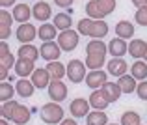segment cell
<instances>
[{"mask_svg": "<svg viewBox=\"0 0 147 125\" xmlns=\"http://www.w3.org/2000/svg\"><path fill=\"white\" fill-rule=\"evenodd\" d=\"M54 26H56L60 32H63V30H69L73 26V19L69 17V13H58L54 15Z\"/></svg>", "mask_w": 147, "mask_h": 125, "instance_id": "obj_28", "label": "cell"}, {"mask_svg": "<svg viewBox=\"0 0 147 125\" xmlns=\"http://www.w3.org/2000/svg\"><path fill=\"white\" fill-rule=\"evenodd\" d=\"M136 93H138V97H140L142 101H147V80H142V82L138 84Z\"/></svg>", "mask_w": 147, "mask_h": 125, "instance_id": "obj_39", "label": "cell"}, {"mask_svg": "<svg viewBox=\"0 0 147 125\" xmlns=\"http://www.w3.org/2000/svg\"><path fill=\"white\" fill-rule=\"evenodd\" d=\"M91 24H93V19H80L78 21V34L82 36H90V30H91Z\"/></svg>", "mask_w": 147, "mask_h": 125, "instance_id": "obj_37", "label": "cell"}, {"mask_svg": "<svg viewBox=\"0 0 147 125\" xmlns=\"http://www.w3.org/2000/svg\"><path fill=\"white\" fill-rule=\"evenodd\" d=\"M78 41H80V34L75 32V30H63V32L58 34V45L61 47V50L65 52H71L78 47Z\"/></svg>", "mask_w": 147, "mask_h": 125, "instance_id": "obj_2", "label": "cell"}, {"mask_svg": "<svg viewBox=\"0 0 147 125\" xmlns=\"http://www.w3.org/2000/svg\"><path fill=\"white\" fill-rule=\"evenodd\" d=\"M17 54H19V58H22V60H30V62H36L37 56H41L39 49H37V47H34L32 43L21 45V47H19V50H17Z\"/></svg>", "mask_w": 147, "mask_h": 125, "instance_id": "obj_15", "label": "cell"}, {"mask_svg": "<svg viewBox=\"0 0 147 125\" xmlns=\"http://www.w3.org/2000/svg\"><path fill=\"white\" fill-rule=\"evenodd\" d=\"M15 90H17V95H21V97H32L34 95V90H36V86H34L32 80H28V79H19L17 80V84H15Z\"/></svg>", "mask_w": 147, "mask_h": 125, "instance_id": "obj_19", "label": "cell"}, {"mask_svg": "<svg viewBox=\"0 0 147 125\" xmlns=\"http://www.w3.org/2000/svg\"><path fill=\"white\" fill-rule=\"evenodd\" d=\"M108 52L112 54V58H123L129 52V45L121 37H114V39L108 43Z\"/></svg>", "mask_w": 147, "mask_h": 125, "instance_id": "obj_10", "label": "cell"}, {"mask_svg": "<svg viewBox=\"0 0 147 125\" xmlns=\"http://www.w3.org/2000/svg\"><path fill=\"white\" fill-rule=\"evenodd\" d=\"M108 75L102 71V69H97V71H91V73H88V77H86V84H88V88H91V90H100L104 84L108 82Z\"/></svg>", "mask_w": 147, "mask_h": 125, "instance_id": "obj_9", "label": "cell"}, {"mask_svg": "<svg viewBox=\"0 0 147 125\" xmlns=\"http://www.w3.org/2000/svg\"><path fill=\"white\" fill-rule=\"evenodd\" d=\"M145 49H147V41H144V39H132L129 43V54L132 58H136V60L144 58Z\"/></svg>", "mask_w": 147, "mask_h": 125, "instance_id": "obj_20", "label": "cell"}, {"mask_svg": "<svg viewBox=\"0 0 147 125\" xmlns=\"http://www.w3.org/2000/svg\"><path fill=\"white\" fill-rule=\"evenodd\" d=\"M90 99H84V97H76V99L71 101L69 105V112L73 114V118H84V116L90 114Z\"/></svg>", "mask_w": 147, "mask_h": 125, "instance_id": "obj_5", "label": "cell"}, {"mask_svg": "<svg viewBox=\"0 0 147 125\" xmlns=\"http://www.w3.org/2000/svg\"><path fill=\"white\" fill-rule=\"evenodd\" d=\"M144 60L147 62V49H145V54H144Z\"/></svg>", "mask_w": 147, "mask_h": 125, "instance_id": "obj_48", "label": "cell"}, {"mask_svg": "<svg viewBox=\"0 0 147 125\" xmlns=\"http://www.w3.org/2000/svg\"><path fill=\"white\" fill-rule=\"evenodd\" d=\"M86 15L90 19H93V21H104V15L100 13V10L97 6V0H90L86 4Z\"/></svg>", "mask_w": 147, "mask_h": 125, "instance_id": "obj_32", "label": "cell"}, {"mask_svg": "<svg viewBox=\"0 0 147 125\" xmlns=\"http://www.w3.org/2000/svg\"><path fill=\"white\" fill-rule=\"evenodd\" d=\"M39 118H41V122H43V123L54 125V123H61L65 120V116H63V108L60 107V103L50 101V103H47V105L41 107Z\"/></svg>", "mask_w": 147, "mask_h": 125, "instance_id": "obj_1", "label": "cell"}, {"mask_svg": "<svg viewBox=\"0 0 147 125\" xmlns=\"http://www.w3.org/2000/svg\"><path fill=\"white\" fill-rule=\"evenodd\" d=\"M17 93V90L13 88L7 80H4L2 84H0V99H2V103H6V101H11V97Z\"/></svg>", "mask_w": 147, "mask_h": 125, "instance_id": "obj_34", "label": "cell"}, {"mask_svg": "<svg viewBox=\"0 0 147 125\" xmlns=\"http://www.w3.org/2000/svg\"><path fill=\"white\" fill-rule=\"evenodd\" d=\"M106 67H108V73H110L112 77H123V75H127L129 65H127V62L123 60V58H112L106 64Z\"/></svg>", "mask_w": 147, "mask_h": 125, "instance_id": "obj_12", "label": "cell"}, {"mask_svg": "<svg viewBox=\"0 0 147 125\" xmlns=\"http://www.w3.org/2000/svg\"><path fill=\"white\" fill-rule=\"evenodd\" d=\"M13 67H15V73H17V77H21V79H26L28 75H32V73L36 71V67H34V62L22 60V58H19L17 64H15Z\"/></svg>", "mask_w": 147, "mask_h": 125, "instance_id": "obj_16", "label": "cell"}, {"mask_svg": "<svg viewBox=\"0 0 147 125\" xmlns=\"http://www.w3.org/2000/svg\"><path fill=\"white\" fill-rule=\"evenodd\" d=\"M0 125H7V120H6V118H2V120H0Z\"/></svg>", "mask_w": 147, "mask_h": 125, "instance_id": "obj_47", "label": "cell"}, {"mask_svg": "<svg viewBox=\"0 0 147 125\" xmlns=\"http://www.w3.org/2000/svg\"><path fill=\"white\" fill-rule=\"evenodd\" d=\"M56 32H58V28L54 24H50V22H43V24L39 26V30H37V37L43 39V41H54Z\"/></svg>", "mask_w": 147, "mask_h": 125, "instance_id": "obj_23", "label": "cell"}, {"mask_svg": "<svg viewBox=\"0 0 147 125\" xmlns=\"http://www.w3.org/2000/svg\"><path fill=\"white\" fill-rule=\"evenodd\" d=\"M17 107H19V103H15L13 99L2 103V107H0V114H2V118L11 120V118H13V114H15V110H17Z\"/></svg>", "mask_w": 147, "mask_h": 125, "instance_id": "obj_33", "label": "cell"}, {"mask_svg": "<svg viewBox=\"0 0 147 125\" xmlns=\"http://www.w3.org/2000/svg\"><path fill=\"white\" fill-rule=\"evenodd\" d=\"M100 90H102V93L106 95V99L110 101V103H115V101L121 97V93H123V90L119 88L117 82H106Z\"/></svg>", "mask_w": 147, "mask_h": 125, "instance_id": "obj_18", "label": "cell"}, {"mask_svg": "<svg viewBox=\"0 0 147 125\" xmlns=\"http://www.w3.org/2000/svg\"><path fill=\"white\" fill-rule=\"evenodd\" d=\"M117 84H119V88L123 90V93H132V92H136V88H138L136 79H134L132 75H123V77H119Z\"/></svg>", "mask_w": 147, "mask_h": 125, "instance_id": "obj_27", "label": "cell"}, {"mask_svg": "<svg viewBox=\"0 0 147 125\" xmlns=\"http://www.w3.org/2000/svg\"><path fill=\"white\" fill-rule=\"evenodd\" d=\"M60 125H78V123H76L73 118H65V120H63V122H61Z\"/></svg>", "mask_w": 147, "mask_h": 125, "instance_id": "obj_46", "label": "cell"}, {"mask_svg": "<svg viewBox=\"0 0 147 125\" xmlns=\"http://www.w3.org/2000/svg\"><path fill=\"white\" fill-rule=\"evenodd\" d=\"M39 52H41V58L47 62H58L61 54V47L58 45V41H45L43 45L39 47Z\"/></svg>", "mask_w": 147, "mask_h": 125, "instance_id": "obj_4", "label": "cell"}, {"mask_svg": "<svg viewBox=\"0 0 147 125\" xmlns=\"http://www.w3.org/2000/svg\"><path fill=\"white\" fill-rule=\"evenodd\" d=\"M130 75H132L136 80L147 79V64H144L142 60H136L132 65H130Z\"/></svg>", "mask_w": 147, "mask_h": 125, "instance_id": "obj_29", "label": "cell"}, {"mask_svg": "<svg viewBox=\"0 0 147 125\" xmlns=\"http://www.w3.org/2000/svg\"><path fill=\"white\" fill-rule=\"evenodd\" d=\"M138 125H144V123H138Z\"/></svg>", "mask_w": 147, "mask_h": 125, "instance_id": "obj_50", "label": "cell"}, {"mask_svg": "<svg viewBox=\"0 0 147 125\" xmlns=\"http://www.w3.org/2000/svg\"><path fill=\"white\" fill-rule=\"evenodd\" d=\"M13 15H9V11L2 10L0 11V37H2V41H6L7 37H9L11 34V22H13Z\"/></svg>", "mask_w": 147, "mask_h": 125, "instance_id": "obj_13", "label": "cell"}, {"mask_svg": "<svg viewBox=\"0 0 147 125\" xmlns=\"http://www.w3.org/2000/svg\"><path fill=\"white\" fill-rule=\"evenodd\" d=\"M30 80L34 82L36 88L45 90V88L50 86V82H52V77H50V73L47 71V67H39V69H36V71L32 73V79Z\"/></svg>", "mask_w": 147, "mask_h": 125, "instance_id": "obj_8", "label": "cell"}, {"mask_svg": "<svg viewBox=\"0 0 147 125\" xmlns=\"http://www.w3.org/2000/svg\"><path fill=\"white\" fill-rule=\"evenodd\" d=\"M138 123H142V120H140V114H138L136 110H127V112H123L121 125H138Z\"/></svg>", "mask_w": 147, "mask_h": 125, "instance_id": "obj_35", "label": "cell"}, {"mask_svg": "<svg viewBox=\"0 0 147 125\" xmlns=\"http://www.w3.org/2000/svg\"><path fill=\"white\" fill-rule=\"evenodd\" d=\"M108 45H104L100 39H91L86 45V54H106Z\"/></svg>", "mask_w": 147, "mask_h": 125, "instance_id": "obj_31", "label": "cell"}, {"mask_svg": "<svg viewBox=\"0 0 147 125\" xmlns=\"http://www.w3.org/2000/svg\"><path fill=\"white\" fill-rule=\"evenodd\" d=\"M15 36H17V39L21 41V45H26V43H32L37 37V30H36V26H34V24L24 22V24H21L17 28Z\"/></svg>", "mask_w": 147, "mask_h": 125, "instance_id": "obj_6", "label": "cell"}, {"mask_svg": "<svg viewBox=\"0 0 147 125\" xmlns=\"http://www.w3.org/2000/svg\"><path fill=\"white\" fill-rule=\"evenodd\" d=\"M30 116H32V110H30L28 107H24V105H19L15 114H13V118H11V122L15 125H24V123L30 122Z\"/></svg>", "mask_w": 147, "mask_h": 125, "instance_id": "obj_21", "label": "cell"}, {"mask_svg": "<svg viewBox=\"0 0 147 125\" xmlns=\"http://www.w3.org/2000/svg\"><path fill=\"white\" fill-rule=\"evenodd\" d=\"M47 71L50 73L52 80H61L63 75H67V67L61 62H49L47 64Z\"/></svg>", "mask_w": 147, "mask_h": 125, "instance_id": "obj_22", "label": "cell"}, {"mask_svg": "<svg viewBox=\"0 0 147 125\" xmlns=\"http://www.w3.org/2000/svg\"><path fill=\"white\" fill-rule=\"evenodd\" d=\"M90 105L95 110H104V108L110 105V101L106 99L102 90H93V93H90Z\"/></svg>", "mask_w": 147, "mask_h": 125, "instance_id": "obj_14", "label": "cell"}, {"mask_svg": "<svg viewBox=\"0 0 147 125\" xmlns=\"http://www.w3.org/2000/svg\"><path fill=\"white\" fill-rule=\"evenodd\" d=\"M108 125H117V123H108Z\"/></svg>", "mask_w": 147, "mask_h": 125, "instance_id": "obj_49", "label": "cell"}, {"mask_svg": "<svg viewBox=\"0 0 147 125\" xmlns=\"http://www.w3.org/2000/svg\"><path fill=\"white\" fill-rule=\"evenodd\" d=\"M13 19L17 22H21V24H24V22H28L30 15H32V10H30L28 4H17V6H13Z\"/></svg>", "mask_w": 147, "mask_h": 125, "instance_id": "obj_17", "label": "cell"}, {"mask_svg": "<svg viewBox=\"0 0 147 125\" xmlns=\"http://www.w3.org/2000/svg\"><path fill=\"white\" fill-rule=\"evenodd\" d=\"M73 2H75V0H54V4L60 6V7H69Z\"/></svg>", "mask_w": 147, "mask_h": 125, "instance_id": "obj_42", "label": "cell"}, {"mask_svg": "<svg viewBox=\"0 0 147 125\" xmlns=\"http://www.w3.org/2000/svg\"><path fill=\"white\" fill-rule=\"evenodd\" d=\"M132 4L136 7H144V6H147V0H132Z\"/></svg>", "mask_w": 147, "mask_h": 125, "instance_id": "obj_45", "label": "cell"}, {"mask_svg": "<svg viewBox=\"0 0 147 125\" xmlns=\"http://www.w3.org/2000/svg\"><path fill=\"white\" fill-rule=\"evenodd\" d=\"M32 15H34V19H37V21H41V22H45V21H49L50 19V15H52V7H50V4L49 2H37V4H34V7H32Z\"/></svg>", "mask_w": 147, "mask_h": 125, "instance_id": "obj_11", "label": "cell"}, {"mask_svg": "<svg viewBox=\"0 0 147 125\" xmlns=\"http://www.w3.org/2000/svg\"><path fill=\"white\" fill-rule=\"evenodd\" d=\"M115 0H97V6H99V10H100V13L106 17V15H110V13H114V10H115Z\"/></svg>", "mask_w": 147, "mask_h": 125, "instance_id": "obj_36", "label": "cell"}, {"mask_svg": "<svg viewBox=\"0 0 147 125\" xmlns=\"http://www.w3.org/2000/svg\"><path fill=\"white\" fill-rule=\"evenodd\" d=\"M115 34H117V37H121V39H129V37L134 36V24L129 21H119L117 24H115Z\"/></svg>", "mask_w": 147, "mask_h": 125, "instance_id": "obj_24", "label": "cell"}, {"mask_svg": "<svg viewBox=\"0 0 147 125\" xmlns=\"http://www.w3.org/2000/svg\"><path fill=\"white\" fill-rule=\"evenodd\" d=\"M47 90H49L50 101H54V103H61L67 97V86L61 82V80H52Z\"/></svg>", "mask_w": 147, "mask_h": 125, "instance_id": "obj_7", "label": "cell"}, {"mask_svg": "<svg viewBox=\"0 0 147 125\" xmlns=\"http://www.w3.org/2000/svg\"><path fill=\"white\" fill-rule=\"evenodd\" d=\"M104 56H106V54H88L86 56V65L91 69V71H97V69H100L104 64H106Z\"/></svg>", "mask_w": 147, "mask_h": 125, "instance_id": "obj_30", "label": "cell"}, {"mask_svg": "<svg viewBox=\"0 0 147 125\" xmlns=\"http://www.w3.org/2000/svg\"><path fill=\"white\" fill-rule=\"evenodd\" d=\"M7 54H9V45H7L6 41H2V43H0V58L7 56Z\"/></svg>", "mask_w": 147, "mask_h": 125, "instance_id": "obj_41", "label": "cell"}, {"mask_svg": "<svg viewBox=\"0 0 147 125\" xmlns=\"http://www.w3.org/2000/svg\"><path fill=\"white\" fill-rule=\"evenodd\" d=\"M86 62H82V60H71L67 64V77H69V80H71L73 84H78V82H82L84 79H86Z\"/></svg>", "mask_w": 147, "mask_h": 125, "instance_id": "obj_3", "label": "cell"}, {"mask_svg": "<svg viewBox=\"0 0 147 125\" xmlns=\"http://www.w3.org/2000/svg\"><path fill=\"white\" fill-rule=\"evenodd\" d=\"M106 34H108V22L106 21H93L91 30H90V37H93V39H102Z\"/></svg>", "mask_w": 147, "mask_h": 125, "instance_id": "obj_25", "label": "cell"}, {"mask_svg": "<svg viewBox=\"0 0 147 125\" xmlns=\"http://www.w3.org/2000/svg\"><path fill=\"white\" fill-rule=\"evenodd\" d=\"M0 79H2V82L6 79H9V77H7V67H4V65H0Z\"/></svg>", "mask_w": 147, "mask_h": 125, "instance_id": "obj_44", "label": "cell"}, {"mask_svg": "<svg viewBox=\"0 0 147 125\" xmlns=\"http://www.w3.org/2000/svg\"><path fill=\"white\" fill-rule=\"evenodd\" d=\"M0 6L7 7V6H17V0H0Z\"/></svg>", "mask_w": 147, "mask_h": 125, "instance_id": "obj_43", "label": "cell"}, {"mask_svg": "<svg viewBox=\"0 0 147 125\" xmlns=\"http://www.w3.org/2000/svg\"><path fill=\"white\" fill-rule=\"evenodd\" d=\"M134 19H136V22H138L140 26H147V6L138 7V10H136V15H134Z\"/></svg>", "mask_w": 147, "mask_h": 125, "instance_id": "obj_38", "label": "cell"}, {"mask_svg": "<svg viewBox=\"0 0 147 125\" xmlns=\"http://www.w3.org/2000/svg\"><path fill=\"white\" fill-rule=\"evenodd\" d=\"M86 125H108V116L104 110H93L86 116Z\"/></svg>", "mask_w": 147, "mask_h": 125, "instance_id": "obj_26", "label": "cell"}, {"mask_svg": "<svg viewBox=\"0 0 147 125\" xmlns=\"http://www.w3.org/2000/svg\"><path fill=\"white\" fill-rule=\"evenodd\" d=\"M15 64H17V62H15V58H13V54H7V56H2V58H0V65H4V67H7V69H9L11 67V65H15Z\"/></svg>", "mask_w": 147, "mask_h": 125, "instance_id": "obj_40", "label": "cell"}]
</instances>
